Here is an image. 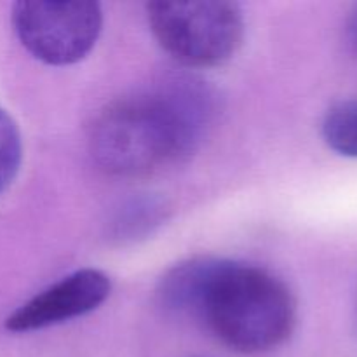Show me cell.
I'll return each mask as SVG.
<instances>
[{"instance_id":"6da1fadb","label":"cell","mask_w":357,"mask_h":357,"mask_svg":"<svg viewBox=\"0 0 357 357\" xmlns=\"http://www.w3.org/2000/svg\"><path fill=\"white\" fill-rule=\"evenodd\" d=\"M218 115V93L197 75L178 72L108 105L91 128L93 159L105 173L142 178L185 160Z\"/></svg>"},{"instance_id":"7a4b0ae2","label":"cell","mask_w":357,"mask_h":357,"mask_svg":"<svg viewBox=\"0 0 357 357\" xmlns=\"http://www.w3.org/2000/svg\"><path fill=\"white\" fill-rule=\"evenodd\" d=\"M167 314L190 319L241 354L281 347L295 330L288 286L260 267L225 258H194L171 268L157 289Z\"/></svg>"},{"instance_id":"3957f363","label":"cell","mask_w":357,"mask_h":357,"mask_svg":"<svg viewBox=\"0 0 357 357\" xmlns=\"http://www.w3.org/2000/svg\"><path fill=\"white\" fill-rule=\"evenodd\" d=\"M146 17L160 47L188 68L229 61L244 38L243 10L227 0L150 2Z\"/></svg>"},{"instance_id":"277c9868","label":"cell","mask_w":357,"mask_h":357,"mask_svg":"<svg viewBox=\"0 0 357 357\" xmlns=\"http://www.w3.org/2000/svg\"><path fill=\"white\" fill-rule=\"evenodd\" d=\"M13 24L23 47L38 61L73 65L91 52L103 26L96 2L26 0L13 7Z\"/></svg>"},{"instance_id":"5b68a950","label":"cell","mask_w":357,"mask_h":357,"mask_svg":"<svg viewBox=\"0 0 357 357\" xmlns=\"http://www.w3.org/2000/svg\"><path fill=\"white\" fill-rule=\"evenodd\" d=\"M112 282L98 268H82L59 279L14 310L6 328L14 333L44 330L96 310L110 296Z\"/></svg>"},{"instance_id":"8992f818","label":"cell","mask_w":357,"mask_h":357,"mask_svg":"<svg viewBox=\"0 0 357 357\" xmlns=\"http://www.w3.org/2000/svg\"><path fill=\"white\" fill-rule=\"evenodd\" d=\"M169 204L157 194H135L119 202L107 223L112 243L135 244L152 236L167 218Z\"/></svg>"},{"instance_id":"52a82bcc","label":"cell","mask_w":357,"mask_h":357,"mask_svg":"<svg viewBox=\"0 0 357 357\" xmlns=\"http://www.w3.org/2000/svg\"><path fill=\"white\" fill-rule=\"evenodd\" d=\"M323 138L333 152L357 159V100L342 101L328 110Z\"/></svg>"},{"instance_id":"ba28073f","label":"cell","mask_w":357,"mask_h":357,"mask_svg":"<svg viewBox=\"0 0 357 357\" xmlns=\"http://www.w3.org/2000/svg\"><path fill=\"white\" fill-rule=\"evenodd\" d=\"M23 143L16 121L0 108V194L7 190L20 171Z\"/></svg>"},{"instance_id":"9c48e42d","label":"cell","mask_w":357,"mask_h":357,"mask_svg":"<svg viewBox=\"0 0 357 357\" xmlns=\"http://www.w3.org/2000/svg\"><path fill=\"white\" fill-rule=\"evenodd\" d=\"M345 35H347L351 47L354 49V52H357V6L352 7V10L347 16V21H345Z\"/></svg>"}]
</instances>
